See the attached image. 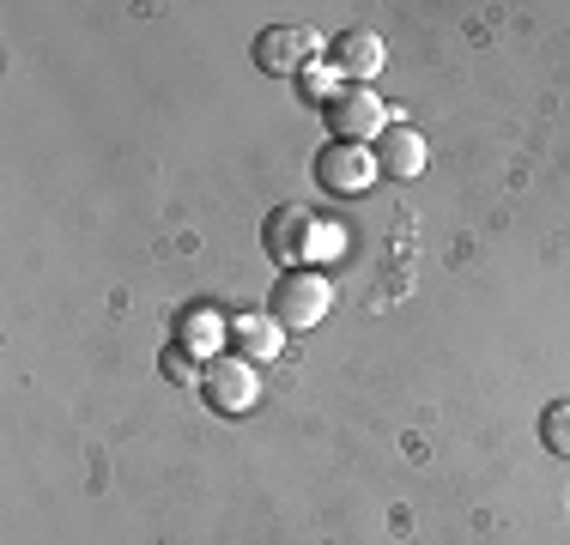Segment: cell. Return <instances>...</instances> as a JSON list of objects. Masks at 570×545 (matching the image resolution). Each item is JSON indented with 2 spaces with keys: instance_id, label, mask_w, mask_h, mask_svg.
<instances>
[{
  "instance_id": "cell-1",
  "label": "cell",
  "mask_w": 570,
  "mask_h": 545,
  "mask_svg": "<svg viewBox=\"0 0 570 545\" xmlns=\"http://www.w3.org/2000/svg\"><path fill=\"white\" fill-rule=\"evenodd\" d=\"M262 249L279 272L285 267H316V261H328V255L341 249V230L322 225V218L304 212V207H274L267 225H262Z\"/></svg>"
},
{
  "instance_id": "cell-2",
  "label": "cell",
  "mask_w": 570,
  "mask_h": 545,
  "mask_svg": "<svg viewBox=\"0 0 570 545\" xmlns=\"http://www.w3.org/2000/svg\"><path fill=\"white\" fill-rule=\"evenodd\" d=\"M334 309V279L322 267H285L274 279V291H267V316H274L285 334H309V327H322Z\"/></svg>"
},
{
  "instance_id": "cell-3",
  "label": "cell",
  "mask_w": 570,
  "mask_h": 545,
  "mask_svg": "<svg viewBox=\"0 0 570 545\" xmlns=\"http://www.w3.org/2000/svg\"><path fill=\"white\" fill-rule=\"evenodd\" d=\"M322 121H328V140L376 146V140H383V128L395 121V109L376 98V86H341L328 103H322Z\"/></svg>"
},
{
  "instance_id": "cell-4",
  "label": "cell",
  "mask_w": 570,
  "mask_h": 545,
  "mask_svg": "<svg viewBox=\"0 0 570 545\" xmlns=\"http://www.w3.org/2000/svg\"><path fill=\"white\" fill-rule=\"evenodd\" d=\"M200 400L219 418L255 413V406H262V370H255L249 358H237V351H225V358H213L207 370H200Z\"/></svg>"
},
{
  "instance_id": "cell-5",
  "label": "cell",
  "mask_w": 570,
  "mask_h": 545,
  "mask_svg": "<svg viewBox=\"0 0 570 545\" xmlns=\"http://www.w3.org/2000/svg\"><path fill=\"white\" fill-rule=\"evenodd\" d=\"M316 182L328 188V195H341V200H358V195H371L376 188V146H352V140H328L316 152Z\"/></svg>"
},
{
  "instance_id": "cell-6",
  "label": "cell",
  "mask_w": 570,
  "mask_h": 545,
  "mask_svg": "<svg viewBox=\"0 0 570 545\" xmlns=\"http://www.w3.org/2000/svg\"><path fill=\"white\" fill-rule=\"evenodd\" d=\"M255 67H262L267 79H297L309 61H322V43L316 31H304V24H267V31H255Z\"/></svg>"
},
{
  "instance_id": "cell-7",
  "label": "cell",
  "mask_w": 570,
  "mask_h": 545,
  "mask_svg": "<svg viewBox=\"0 0 570 545\" xmlns=\"http://www.w3.org/2000/svg\"><path fill=\"white\" fill-rule=\"evenodd\" d=\"M322 61L341 73V86H371L389 67V43L376 31H334L328 43H322Z\"/></svg>"
},
{
  "instance_id": "cell-8",
  "label": "cell",
  "mask_w": 570,
  "mask_h": 545,
  "mask_svg": "<svg viewBox=\"0 0 570 545\" xmlns=\"http://www.w3.org/2000/svg\"><path fill=\"white\" fill-rule=\"evenodd\" d=\"M170 339L188 351V358L213 364V358H225V351H230V321H225L219 304H183L170 316Z\"/></svg>"
},
{
  "instance_id": "cell-9",
  "label": "cell",
  "mask_w": 570,
  "mask_h": 545,
  "mask_svg": "<svg viewBox=\"0 0 570 545\" xmlns=\"http://www.w3.org/2000/svg\"><path fill=\"white\" fill-rule=\"evenodd\" d=\"M425 158H431L425 133L406 128V121H389L383 140H376V170H383L389 182H419V176H425Z\"/></svg>"
},
{
  "instance_id": "cell-10",
  "label": "cell",
  "mask_w": 570,
  "mask_h": 545,
  "mask_svg": "<svg viewBox=\"0 0 570 545\" xmlns=\"http://www.w3.org/2000/svg\"><path fill=\"white\" fill-rule=\"evenodd\" d=\"M230 351L262 370V364H274L285 351V327L267 316V309H237V316H230Z\"/></svg>"
},
{
  "instance_id": "cell-11",
  "label": "cell",
  "mask_w": 570,
  "mask_h": 545,
  "mask_svg": "<svg viewBox=\"0 0 570 545\" xmlns=\"http://www.w3.org/2000/svg\"><path fill=\"white\" fill-rule=\"evenodd\" d=\"M540 448L559 455V460H570V394H559V400L540 406Z\"/></svg>"
},
{
  "instance_id": "cell-12",
  "label": "cell",
  "mask_w": 570,
  "mask_h": 545,
  "mask_svg": "<svg viewBox=\"0 0 570 545\" xmlns=\"http://www.w3.org/2000/svg\"><path fill=\"white\" fill-rule=\"evenodd\" d=\"M158 370H165V382H176V388H200V370H207V364H200V358H188V351L170 339V346L158 351Z\"/></svg>"
},
{
  "instance_id": "cell-13",
  "label": "cell",
  "mask_w": 570,
  "mask_h": 545,
  "mask_svg": "<svg viewBox=\"0 0 570 545\" xmlns=\"http://www.w3.org/2000/svg\"><path fill=\"white\" fill-rule=\"evenodd\" d=\"M292 86H297V91H304V98H309V103H316V109H322V103H328V98H334V91H341V73H334V67H328V61H309V67H304V73H297V79H292Z\"/></svg>"
}]
</instances>
